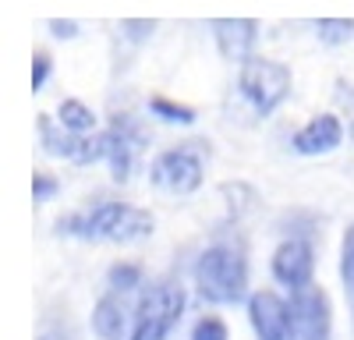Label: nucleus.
<instances>
[{
	"label": "nucleus",
	"instance_id": "15",
	"mask_svg": "<svg viewBox=\"0 0 354 340\" xmlns=\"http://www.w3.org/2000/svg\"><path fill=\"white\" fill-rule=\"evenodd\" d=\"M149 113L156 121H167V124H192L195 121V110L192 106H181V103H174L167 96H153L149 100Z\"/></svg>",
	"mask_w": 354,
	"mask_h": 340
},
{
	"label": "nucleus",
	"instance_id": "17",
	"mask_svg": "<svg viewBox=\"0 0 354 340\" xmlns=\"http://www.w3.org/2000/svg\"><path fill=\"white\" fill-rule=\"evenodd\" d=\"M96 160H106V135H78V149H75L71 163L88 167Z\"/></svg>",
	"mask_w": 354,
	"mask_h": 340
},
{
	"label": "nucleus",
	"instance_id": "10",
	"mask_svg": "<svg viewBox=\"0 0 354 340\" xmlns=\"http://www.w3.org/2000/svg\"><path fill=\"white\" fill-rule=\"evenodd\" d=\"M344 142V124L337 113H319L312 117L298 135H294V149L301 156H319V153H333Z\"/></svg>",
	"mask_w": 354,
	"mask_h": 340
},
{
	"label": "nucleus",
	"instance_id": "21",
	"mask_svg": "<svg viewBox=\"0 0 354 340\" xmlns=\"http://www.w3.org/2000/svg\"><path fill=\"white\" fill-rule=\"evenodd\" d=\"M32 195H36V202H46V198H53V195H57V178H50V174H36V181H32Z\"/></svg>",
	"mask_w": 354,
	"mask_h": 340
},
{
	"label": "nucleus",
	"instance_id": "11",
	"mask_svg": "<svg viewBox=\"0 0 354 340\" xmlns=\"http://www.w3.org/2000/svg\"><path fill=\"white\" fill-rule=\"evenodd\" d=\"M128 121L131 117H117L113 121V131H106V163H110V174H113V181H128L131 178V156H135V131L128 128Z\"/></svg>",
	"mask_w": 354,
	"mask_h": 340
},
{
	"label": "nucleus",
	"instance_id": "12",
	"mask_svg": "<svg viewBox=\"0 0 354 340\" xmlns=\"http://www.w3.org/2000/svg\"><path fill=\"white\" fill-rule=\"evenodd\" d=\"M93 330L103 337V340H121L124 330H128V305L121 301V294L110 291L96 301L93 308Z\"/></svg>",
	"mask_w": 354,
	"mask_h": 340
},
{
	"label": "nucleus",
	"instance_id": "13",
	"mask_svg": "<svg viewBox=\"0 0 354 340\" xmlns=\"http://www.w3.org/2000/svg\"><path fill=\"white\" fill-rule=\"evenodd\" d=\"M39 138H43V149H46L50 156H64V160H71L75 149H78V135L68 131L61 121H50L46 113L39 117Z\"/></svg>",
	"mask_w": 354,
	"mask_h": 340
},
{
	"label": "nucleus",
	"instance_id": "8",
	"mask_svg": "<svg viewBox=\"0 0 354 340\" xmlns=\"http://www.w3.org/2000/svg\"><path fill=\"white\" fill-rule=\"evenodd\" d=\"M312 273H315V252L305 238H287L273 252V276H277V283H283V287H290V291L308 287Z\"/></svg>",
	"mask_w": 354,
	"mask_h": 340
},
{
	"label": "nucleus",
	"instance_id": "20",
	"mask_svg": "<svg viewBox=\"0 0 354 340\" xmlns=\"http://www.w3.org/2000/svg\"><path fill=\"white\" fill-rule=\"evenodd\" d=\"M192 340H230V333H227V323H223V319L202 316V319L195 323V330H192Z\"/></svg>",
	"mask_w": 354,
	"mask_h": 340
},
{
	"label": "nucleus",
	"instance_id": "6",
	"mask_svg": "<svg viewBox=\"0 0 354 340\" xmlns=\"http://www.w3.org/2000/svg\"><path fill=\"white\" fill-rule=\"evenodd\" d=\"M248 319L259 340H298L290 305L277 291H255L248 298Z\"/></svg>",
	"mask_w": 354,
	"mask_h": 340
},
{
	"label": "nucleus",
	"instance_id": "3",
	"mask_svg": "<svg viewBox=\"0 0 354 340\" xmlns=\"http://www.w3.org/2000/svg\"><path fill=\"white\" fill-rule=\"evenodd\" d=\"M290 68H283L280 61H266V57H248L241 61V75H238V85H241V96L252 103L255 113H273L287 96H290Z\"/></svg>",
	"mask_w": 354,
	"mask_h": 340
},
{
	"label": "nucleus",
	"instance_id": "23",
	"mask_svg": "<svg viewBox=\"0 0 354 340\" xmlns=\"http://www.w3.org/2000/svg\"><path fill=\"white\" fill-rule=\"evenodd\" d=\"M46 78H50V57L46 53H36V61H32V89L36 93L46 85Z\"/></svg>",
	"mask_w": 354,
	"mask_h": 340
},
{
	"label": "nucleus",
	"instance_id": "16",
	"mask_svg": "<svg viewBox=\"0 0 354 340\" xmlns=\"http://www.w3.org/2000/svg\"><path fill=\"white\" fill-rule=\"evenodd\" d=\"M315 32H319V43L322 46H340L354 36V21L351 18H322L315 25Z\"/></svg>",
	"mask_w": 354,
	"mask_h": 340
},
{
	"label": "nucleus",
	"instance_id": "5",
	"mask_svg": "<svg viewBox=\"0 0 354 340\" xmlns=\"http://www.w3.org/2000/svg\"><path fill=\"white\" fill-rule=\"evenodd\" d=\"M290 316H294V330L298 340H330L333 333V312H330V298L322 287H298L290 298Z\"/></svg>",
	"mask_w": 354,
	"mask_h": 340
},
{
	"label": "nucleus",
	"instance_id": "4",
	"mask_svg": "<svg viewBox=\"0 0 354 340\" xmlns=\"http://www.w3.org/2000/svg\"><path fill=\"white\" fill-rule=\"evenodd\" d=\"M149 178L170 195H192L202 188V160L188 149H167L153 160Z\"/></svg>",
	"mask_w": 354,
	"mask_h": 340
},
{
	"label": "nucleus",
	"instance_id": "14",
	"mask_svg": "<svg viewBox=\"0 0 354 340\" xmlns=\"http://www.w3.org/2000/svg\"><path fill=\"white\" fill-rule=\"evenodd\" d=\"M57 117H61V124L75 135H88L96 128V113L88 110L82 100H64L61 106H57Z\"/></svg>",
	"mask_w": 354,
	"mask_h": 340
},
{
	"label": "nucleus",
	"instance_id": "2",
	"mask_svg": "<svg viewBox=\"0 0 354 340\" xmlns=\"http://www.w3.org/2000/svg\"><path fill=\"white\" fill-rule=\"evenodd\" d=\"M195 287L213 305H238L248 291V263L241 248L213 245L195 263Z\"/></svg>",
	"mask_w": 354,
	"mask_h": 340
},
{
	"label": "nucleus",
	"instance_id": "7",
	"mask_svg": "<svg viewBox=\"0 0 354 340\" xmlns=\"http://www.w3.org/2000/svg\"><path fill=\"white\" fill-rule=\"evenodd\" d=\"M181 312H185V291H181V283L156 280V283H149V287L138 294L135 323H156L163 330H174L177 319H181Z\"/></svg>",
	"mask_w": 354,
	"mask_h": 340
},
{
	"label": "nucleus",
	"instance_id": "22",
	"mask_svg": "<svg viewBox=\"0 0 354 340\" xmlns=\"http://www.w3.org/2000/svg\"><path fill=\"white\" fill-rule=\"evenodd\" d=\"M167 333H170V330H163V326H156V323H135L131 340H167Z\"/></svg>",
	"mask_w": 354,
	"mask_h": 340
},
{
	"label": "nucleus",
	"instance_id": "19",
	"mask_svg": "<svg viewBox=\"0 0 354 340\" xmlns=\"http://www.w3.org/2000/svg\"><path fill=\"white\" fill-rule=\"evenodd\" d=\"M340 280H344V287L354 294V223L347 227L344 248H340Z\"/></svg>",
	"mask_w": 354,
	"mask_h": 340
},
{
	"label": "nucleus",
	"instance_id": "1",
	"mask_svg": "<svg viewBox=\"0 0 354 340\" xmlns=\"http://www.w3.org/2000/svg\"><path fill=\"white\" fill-rule=\"evenodd\" d=\"M61 234H75V238H88V241H117V245H131L153 234V216L128 206V202H103L85 216H68L57 223Z\"/></svg>",
	"mask_w": 354,
	"mask_h": 340
},
{
	"label": "nucleus",
	"instance_id": "18",
	"mask_svg": "<svg viewBox=\"0 0 354 340\" xmlns=\"http://www.w3.org/2000/svg\"><path fill=\"white\" fill-rule=\"evenodd\" d=\"M110 291H117V294H124V291H135L138 283H142V270L135 266V263H121V266H113L110 270Z\"/></svg>",
	"mask_w": 354,
	"mask_h": 340
},
{
	"label": "nucleus",
	"instance_id": "9",
	"mask_svg": "<svg viewBox=\"0 0 354 340\" xmlns=\"http://www.w3.org/2000/svg\"><path fill=\"white\" fill-rule=\"evenodd\" d=\"M213 36H216V46L227 61H248L252 57V46L259 39V21L252 18H220L213 21Z\"/></svg>",
	"mask_w": 354,
	"mask_h": 340
},
{
	"label": "nucleus",
	"instance_id": "24",
	"mask_svg": "<svg viewBox=\"0 0 354 340\" xmlns=\"http://www.w3.org/2000/svg\"><path fill=\"white\" fill-rule=\"evenodd\" d=\"M50 32H53L57 39H75V36H78V25H75V21H61V18H53V21H50Z\"/></svg>",
	"mask_w": 354,
	"mask_h": 340
}]
</instances>
